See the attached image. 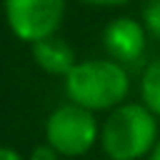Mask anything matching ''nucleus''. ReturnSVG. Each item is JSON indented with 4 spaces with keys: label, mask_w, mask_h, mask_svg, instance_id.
Segmentation results:
<instances>
[{
    "label": "nucleus",
    "mask_w": 160,
    "mask_h": 160,
    "mask_svg": "<svg viewBox=\"0 0 160 160\" xmlns=\"http://www.w3.org/2000/svg\"><path fill=\"white\" fill-rule=\"evenodd\" d=\"M65 100L88 108L92 112H110L112 108L130 100L132 75L125 65L115 62L112 58H88L78 60L72 70L62 78Z\"/></svg>",
    "instance_id": "1"
},
{
    "label": "nucleus",
    "mask_w": 160,
    "mask_h": 160,
    "mask_svg": "<svg viewBox=\"0 0 160 160\" xmlns=\"http://www.w3.org/2000/svg\"><path fill=\"white\" fill-rule=\"evenodd\" d=\"M30 52H32V62L45 72V75H52V78H65L72 65L78 62V55H75V48L58 35H50L45 40H38L30 45Z\"/></svg>",
    "instance_id": "6"
},
{
    "label": "nucleus",
    "mask_w": 160,
    "mask_h": 160,
    "mask_svg": "<svg viewBox=\"0 0 160 160\" xmlns=\"http://www.w3.org/2000/svg\"><path fill=\"white\" fill-rule=\"evenodd\" d=\"M0 160H28V155H22L18 148H10V145H0Z\"/></svg>",
    "instance_id": "11"
},
{
    "label": "nucleus",
    "mask_w": 160,
    "mask_h": 160,
    "mask_svg": "<svg viewBox=\"0 0 160 160\" xmlns=\"http://www.w3.org/2000/svg\"><path fill=\"white\" fill-rule=\"evenodd\" d=\"M42 140L52 150H58L62 160H78L98 148L100 118L98 112L65 100L48 112L42 125Z\"/></svg>",
    "instance_id": "3"
},
{
    "label": "nucleus",
    "mask_w": 160,
    "mask_h": 160,
    "mask_svg": "<svg viewBox=\"0 0 160 160\" xmlns=\"http://www.w3.org/2000/svg\"><path fill=\"white\" fill-rule=\"evenodd\" d=\"M160 140V118L140 100H125L100 120L98 148L108 160H145Z\"/></svg>",
    "instance_id": "2"
},
{
    "label": "nucleus",
    "mask_w": 160,
    "mask_h": 160,
    "mask_svg": "<svg viewBox=\"0 0 160 160\" xmlns=\"http://www.w3.org/2000/svg\"><path fill=\"white\" fill-rule=\"evenodd\" d=\"M138 92L140 102L148 105L158 118H160V52L150 58L140 68V80H138Z\"/></svg>",
    "instance_id": "7"
},
{
    "label": "nucleus",
    "mask_w": 160,
    "mask_h": 160,
    "mask_svg": "<svg viewBox=\"0 0 160 160\" xmlns=\"http://www.w3.org/2000/svg\"><path fill=\"white\" fill-rule=\"evenodd\" d=\"M28 160H62V155H60L58 150H52V148H50V145L42 140L40 145H35V148L30 150Z\"/></svg>",
    "instance_id": "9"
},
{
    "label": "nucleus",
    "mask_w": 160,
    "mask_h": 160,
    "mask_svg": "<svg viewBox=\"0 0 160 160\" xmlns=\"http://www.w3.org/2000/svg\"><path fill=\"white\" fill-rule=\"evenodd\" d=\"M145 160H160V140H158V142H155V148H152V150H150V155H148V158H145Z\"/></svg>",
    "instance_id": "12"
},
{
    "label": "nucleus",
    "mask_w": 160,
    "mask_h": 160,
    "mask_svg": "<svg viewBox=\"0 0 160 160\" xmlns=\"http://www.w3.org/2000/svg\"><path fill=\"white\" fill-rule=\"evenodd\" d=\"M80 2L82 5H90V8H125L132 0H80Z\"/></svg>",
    "instance_id": "10"
},
{
    "label": "nucleus",
    "mask_w": 160,
    "mask_h": 160,
    "mask_svg": "<svg viewBox=\"0 0 160 160\" xmlns=\"http://www.w3.org/2000/svg\"><path fill=\"white\" fill-rule=\"evenodd\" d=\"M68 15V0H2L8 30L25 45L58 35Z\"/></svg>",
    "instance_id": "4"
},
{
    "label": "nucleus",
    "mask_w": 160,
    "mask_h": 160,
    "mask_svg": "<svg viewBox=\"0 0 160 160\" xmlns=\"http://www.w3.org/2000/svg\"><path fill=\"white\" fill-rule=\"evenodd\" d=\"M100 45H102L108 58H112L115 62L125 65L132 72V70H138L148 62L150 35H148L140 18L118 15L102 28Z\"/></svg>",
    "instance_id": "5"
},
{
    "label": "nucleus",
    "mask_w": 160,
    "mask_h": 160,
    "mask_svg": "<svg viewBox=\"0 0 160 160\" xmlns=\"http://www.w3.org/2000/svg\"><path fill=\"white\" fill-rule=\"evenodd\" d=\"M140 20H142L150 40L160 42V0H148L140 10Z\"/></svg>",
    "instance_id": "8"
}]
</instances>
